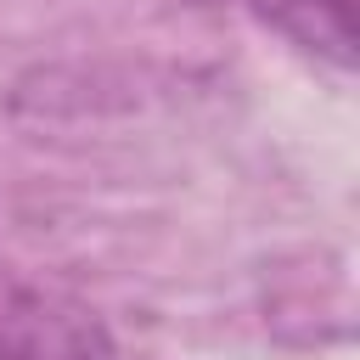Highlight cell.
I'll list each match as a JSON object with an SVG mask.
<instances>
[{"label":"cell","mask_w":360,"mask_h":360,"mask_svg":"<svg viewBox=\"0 0 360 360\" xmlns=\"http://www.w3.org/2000/svg\"><path fill=\"white\" fill-rule=\"evenodd\" d=\"M259 22L281 28L292 45L349 68L354 62V0H242Z\"/></svg>","instance_id":"obj_1"}]
</instances>
